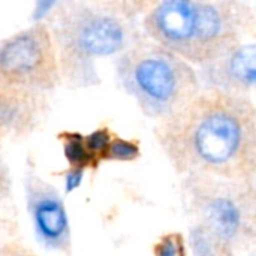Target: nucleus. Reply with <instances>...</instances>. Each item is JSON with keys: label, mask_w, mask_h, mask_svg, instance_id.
I'll use <instances>...</instances> for the list:
<instances>
[{"label": "nucleus", "mask_w": 256, "mask_h": 256, "mask_svg": "<svg viewBox=\"0 0 256 256\" xmlns=\"http://www.w3.org/2000/svg\"><path fill=\"white\" fill-rule=\"evenodd\" d=\"M84 144L92 154H100V153L106 154L108 147L111 144V136L106 129H98L84 138Z\"/></svg>", "instance_id": "13"}, {"label": "nucleus", "mask_w": 256, "mask_h": 256, "mask_svg": "<svg viewBox=\"0 0 256 256\" xmlns=\"http://www.w3.org/2000/svg\"><path fill=\"white\" fill-rule=\"evenodd\" d=\"M63 60L84 64L94 57L120 52L128 42L124 22L108 12L80 9L64 15L56 28Z\"/></svg>", "instance_id": "5"}, {"label": "nucleus", "mask_w": 256, "mask_h": 256, "mask_svg": "<svg viewBox=\"0 0 256 256\" xmlns=\"http://www.w3.org/2000/svg\"><path fill=\"white\" fill-rule=\"evenodd\" d=\"M84 178V170L81 168H72L66 177H64V189L66 192H74L75 189H78L82 183Z\"/></svg>", "instance_id": "14"}, {"label": "nucleus", "mask_w": 256, "mask_h": 256, "mask_svg": "<svg viewBox=\"0 0 256 256\" xmlns=\"http://www.w3.org/2000/svg\"><path fill=\"white\" fill-rule=\"evenodd\" d=\"M201 69L212 88L244 94L256 90V39L242 40L224 58Z\"/></svg>", "instance_id": "8"}, {"label": "nucleus", "mask_w": 256, "mask_h": 256, "mask_svg": "<svg viewBox=\"0 0 256 256\" xmlns=\"http://www.w3.org/2000/svg\"><path fill=\"white\" fill-rule=\"evenodd\" d=\"M27 204L39 242L54 250H63L70 242L69 218L54 188L33 177L27 180Z\"/></svg>", "instance_id": "7"}, {"label": "nucleus", "mask_w": 256, "mask_h": 256, "mask_svg": "<svg viewBox=\"0 0 256 256\" xmlns=\"http://www.w3.org/2000/svg\"><path fill=\"white\" fill-rule=\"evenodd\" d=\"M183 192L196 230L214 248L256 243V182L190 176L183 180Z\"/></svg>", "instance_id": "4"}, {"label": "nucleus", "mask_w": 256, "mask_h": 256, "mask_svg": "<svg viewBox=\"0 0 256 256\" xmlns=\"http://www.w3.org/2000/svg\"><path fill=\"white\" fill-rule=\"evenodd\" d=\"M118 76L141 110L162 120L183 110L202 90L194 66L156 42L140 44L124 52Z\"/></svg>", "instance_id": "3"}, {"label": "nucleus", "mask_w": 256, "mask_h": 256, "mask_svg": "<svg viewBox=\"0 0 256 256\" xmlns=\"http://www.w3.org/2000/svg\"><path fill=\"white\" fill-rule=\"evenodd\" d=\"M54 72L50 34L40 26L0 44V87H46Z\"/></svg>", "instance_id": "6"}, {"label": "nucleus", "mask_w": 256, "mask_h": 256, "mask_svg": "<svg viewBox=\"0 0 256 256\" xmlns=\"http://www.w3.org/2000/svg\"><path fill=\"white\" fill-rule=\"evenodd\" d=\"M24 100L0 92V130H14L24 120Z\"/></svg>", "instance_id": "9"}, {"label": "nucleus", "mask_w": 256, "mask_h": 256, "mask_svg": "<svg viewBox=\"0 0 256 256\" xmlns=\"http://www.w3.org/2000/svg\"><path fill=\"white\" fill-rule=\"evenodd\" d=\"M57 3L52 2V0H42V2H38L34 4V10H33V20L34 21H39L42 20L44 16H46L50 14V10L56 6Z\"/></svg>", "instance_id": "15"}, {"label": "nucleus", "mask_w": 256, "mask_h": 256, "mask_svg": "<svg viewBox=\"0 0 256 256\" xmlns=\"http://www.w3.org/2000/svg\"><path fill=\"white\" fill-rule=\"evenodd\" d=\"M63 153L68 162L74 168H81V170H84L92 162V158H93V154L87 150L84 144V138L78 134L68 135L63 144Z\"/></svg>", "instance_id": "10"}, {"label": "nucleus", "mask_w": 256, "mask_h": 256, "mask_svg": "<svg viewBox=\"0 0 256 256\" xmlns=\"http://www.w3.org/2000/svg\"><path fill=\"white\" fill-rule=\"evenodd\" d=\"M159 141L184 177L256 182V105L244 93L202 88L164 120Z\"/></svg>", "instance_id": "1"}, {"label": "nucleus", "mask_w": 256, "mask_h": 256, "mask_svg": "<svg viewBox=\"0 0 256 256\" xmlns=\"http://www.w3.org/2000/svg\"><path fill=\"white\" fill-rule=\"evenodd\" d=\"M154 256H186L184 242L180 234H168L154 248Z\"/></svg>", "instance_id": "12"}, {"label": "nucleus", "mask_w": 256, "mask_h": 256, "mask_svg": "<svg viewBox=\"0 0 256 256\" xmlns=\"http://www.w3.org/2000/svg\"><path fill=\"white\" fill-rule=\"evenodd\" d=\"M250 26L249 8L226 0H165L156 4L144 21L153 42L201 68L231 52Z\"/></svg>", "instance_id": "2"}, {"label": "nucleus", "mask_w": 256, "mask_h": 256, "mask_svg": "<svg viewBox=\"0 0 256 256\" xmlns=\"http://www.w3.org/2000/svg\"><path fill=\"white\" fill-rule=\"evenodd\" d=\"M140 156V147L132 142V141H126V140H112L108 152H106V158L114 159V160H134Z\"/></svg>", "instance_id": "11"}]
</instances>
